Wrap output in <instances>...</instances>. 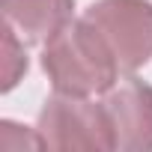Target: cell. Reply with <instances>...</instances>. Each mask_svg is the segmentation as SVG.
I'll use <instances>...</instances> for the list:
<instances>
[{"instance_id":"1","label":"cell","mask_w":152,"mask_h":152,"mask_svg":"<svg viewBox=\"0 0 152 152\" xmlns=\"http://www.w3.org/2000/svg\"><path fill=\"white\" fill-rule=\"evenodd\" d=\"M42 69L57 93L72 96L107 93L122 78L113 51L107 48L102 33L84 18H72L60 33H54L45 42Z\"/></svg>"},{"instance_id":"2","label":"cell","mask_w":152,"mask_h":152,"mask_svg":"<svg viewBox=\"0 0 152 152\" xmlns=\"http://www.w3.org/2000/svg\"><path fill=\"white\" fill-rule=\"evenodd\" d=\"M36 134L42 149H63V152H110L113 131L102 102L90 96L57 93L42 104Z\"/></svg>"},{"instance_id":"3","label":"cell","mask_w":152,"mask_h":152,"mask_svg":"<svg viewBox=\"0 0 152 152\" xmlns=\"http://www.w3.org/2000/svg\"><path fill=\"white\" fill-rule=\"evenodd\" d=\"M113 51L122 75L152 60V0H96L81 15Z\"/></svg>"},{"instance_id":"4","label":"cell","mask_w":152,"mask_h":152,"mask_svg":"<svg viewBox=\"0 0 152 152\" xmlns=\"http://www.w3.org/2000/svg\"><path fill=\"white\" fill-rule=\"evenodd\" d=\"M113 149L119 152H149L152 149V87L134 75L119 78L102 99Z\"/></svg>"},{"instance_id":"5","label":"cell","mask_w":152,"mask_h":152,"mask_svg":"<svg viewBox=\"0 0 152 152\" xmlns=\"http://www.w3.org/2000/svg\"><path fill=\"white\" fill-rule=\"evenodd\" d=\"M0 9L3 24H9L27 45H45L72 21L75 0H0Z\"/></svg>"},{"instance_id":"6","label":"cell","mask_w":152,"mask_h":152,"mask_svg":"<svg viewBox=\"0 0 152 152\" xmlns=\"http://www.w3.org/2000/svg\"><path fill=\"white\" fill-rule=\"evenodd\" d=\"M3 93H9L18 78L27 72V54H24V39L9 27L3 24Z\"/></svg>"}]
</instances>
